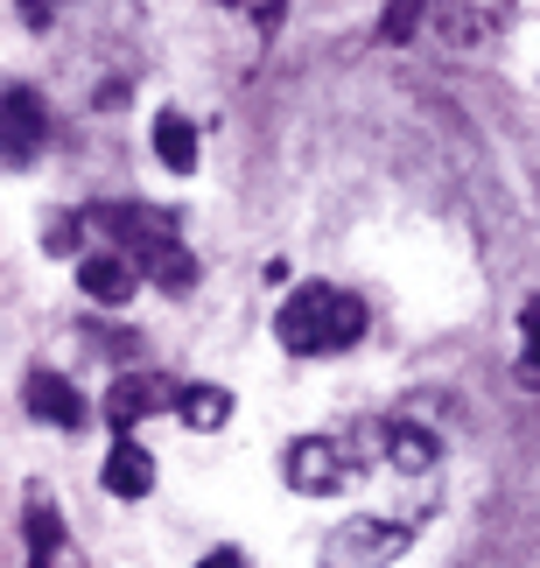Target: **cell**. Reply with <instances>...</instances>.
I'll return each instance as SVG.
<instances>
[{
	"label": "cell",
	"instance_id": "1",
	"mask_svg": "<svg viewBox=\"0 0 540 568\" xmlns=\"http://www.w3.org/2000/svg\"><path fill=\"white\" fill-rule=\"evenodd\" d=\"M274 337H281V352H295V358H337L365 337V302L351 288H337V281H302V288L281 302Z\"/></svg>",
	"mask_w": 540,
	"mask_h": 568
},
{
	"label": "cell",
	"instance_id": "2",
	"mask_svg": "<svg viewBox=\"0 0 540 568\" xmlns=\"http://www.w3.org/2000/svg\"><path fill=\"white\" fill-rule=\"evenodd\" d=\"M407 540H415V519H344V527L323 540V568H386L394 555H407Z\"/></svg>",
	"mask_w": 540,
	"mask_h": 568
},
{
	"label": "cell",
	"instance_id": "3",
	"mask_svg": "<svg viewBox=\"0 0 540 568\" xmlns=\"http://www.w3.org/2000/svg\"><path fill=\"white\" fill-rule=\"evenodd\" d=\"M50 148V105L35 84H0V169H29Z\"/></svg>",
	"mask_w": 540,
	"mask_h": 568
},
{
	"label": "cell",
	"instance_id": "4",
	"mask_svg": "<svg viewBox=\"0 0 540 568\" xmlns=\"http://www.w3.org/2000/svg\"><path fill=\"white\" fill-rule=\"evenodd\" d=\"M281 477H288V491H302V498H330V491H344L351 464H344V449L330 435H295V443L281 449Z\"/></svg>",
	"mask_w": 540,
	"mask_h": 568
},
{
	"label": "cell",
	"instance_id": "5",
	"mask_svg": "<svg viewBox=\"0 0 540 568\" xmlns=\"http://www.w3.org/2000/svg\"><path fill=\"white\" fill-rule=\"evenodd\" d=\"M169 400H176V386L155 379V373H120L113 393H105V422H113V435H134L147 414H162Z\"/></svg>",
	"mask_w": 540,
	"mask_h": 568
},
{
	"label": "cell",
	"instance_id": "6",
	"mask_svg": "<svg viewBox=\"0 0 540 568\" xmlns=\"http://www.w3.org/2000/svg\"><path fill=\"white\" fill-rule=\"evenodd\" d=\"M78 288L99 302V310H126L147 281H141V267L126 253H78Z\"/></svg>",
	"mask_w": 540,
	"mask_h": 568
},
{
	"label": "cell",
	"instance_id": "7",
	"mask_svg": "<svg viewBox=\"0 0 540 568\" xmlns=\"http://www.w3.org/2000/svg\"><path fill=\"white\" fill-rule=\"evenodd\" d=\"M21 400H29V414H35V422H50V428H63V435L92 422L84 393H78L71 379H63V373H50V365H35V373H29V386H21Z\"/></svg>",
	"mask_w": 540,
	"mask_h": 568
},
{
	"label": "cell",
	"instance_id": "8",
	"mask_svg": "<svg viewBox=\"0 0 540 568\" xmlns=\"http://www.w3.org/2000/svg\"><path fill=\"white\" fill-rule=\"evenodd\" d=\"M99 485L113 491V498H126V506H134V498H147L155 491V456H147L134 435H120L113 449H105V470H99Z\"/></svg>",
	"mask_w": 540,
	"mask_h": 568
},
{
	"label": "cell",
	"instance_id": "9",
	"mask_svg": "<svg viewBox=\"0 0 540 568\" xmlns=\"http://www.w3.org/2000/svg\"><path fill=\"white\" fill-rule=\"evenodd\" d=\"M155 155H162L169 176H190V169H197V120L176 113V105L155 113Z\"/></svg>",
	"mask_w": 540,
	"mask_h": 568
},
{
	"label": "cell",
	"instance_id": "10",
	"mask_svg": "<svg viewBox=\"0 0 540 568\" xmlns=\"http://www.w3.org/2000/svg\"><path fill=\"white\" fill-rule=\"evenodd\" d=\"M436 435H428L421 422H386V464L407 470V477H421V470H436Z\"/></svg>",
	"mask_w": 540,
	"mask_h": 568
},
{
	"label": "cell",
	"instance_id": "11",
	"mask_svg": "<svg viewBox=\"0 0 540 568\" xmlns=\"http://www.w3.org/2000/svg\"><path fill=\"white\" fill-rule=\"evenodd\" d=\"M183 414V428H197V435H218L232 422V393L225 386H176V400H169Z\"/></svg>",
	"mask_w": 540,
	"mask_h": 568
},
{
	"label": "cell",
	"instance_id": "12",
	"mask_svg": "<svg viewBox=\"0 0 540 568\" xmlns=\"http://www.w3.org/2000/svg\"><path fill=\"white\" fill-rule=\"evenodd\" d=\"M21 534H29L35 555H57V548H63V519H57L50 498H29V519H21Z\"/></svg>",
	"mask_w": 540,
	"mask_h": 568
},
{
	"label": "cell",
	"instance_id": "13",
	"mask_svg": "<svg viewBox=\"0 0 540 568\" xmlns=\"http://www.w3.org/2000/svg\"><path fill=\"white\" fill-rule=\"evenodd\" d=\"M421 14H428V0H386V21H379V36L386 42H407L421 29Z\"/></svg>",
	"mask_w": 540,
	"mask_h": 568
},
{
	"label": "cell",
	"instance_id": "14",
	"mask_svg": "<svg viewBox=\"0 0 540 568\" xmlns=\"http://www.w3.org/2000/svg\"><path fill=\"white\" fill-rule=\"evenodd\" d=\"M78 232H84V211H57L50 232H42V246H50V253H78Z\"/></svg>",
	"mask_w": 540,
	"mask_h": 568
},
{
	"label": "cell",
	"instance_id": "15",
	"mask_svg": "<svg viewBox=\"0 0 540 568\" xmlns=\"http://www.w3.org/2000/svg\"><path fill=\"white\" fill-rule=\"evenodd\" d=\"M50 14H57V0H21V21H29V29H50Z\"/></svg>",
	"mask_w": 540,
	"mask_h": 568
},
{
	"label": "cell",
	"instance_id": "16",
	"mask_svg": "<svg viewBox=\"0 0 540 568\" xmlns=\"http://www.w3.org/2000/svg\"><path fill=\"white\" fill-rule=\"evenodd\" d=\"M197 568H246V555H240V548H211Z\"/></svg>",
	"mask_w": 540,
	"mask_h": 568
},
{
	"label": "cell",
	"instance_id": "17",
	"mask_svg": "<svg viewBox=\"0 0 540 568\" xmlns=\"http://www.w3.org/2000/svg\"><path fill=\"white\" fill-rule=\"evenodd\" d=\"M50 561H57V555H35V548H29V568H50Z\"/></svg>",
	"mask_w": 540,
	"mask_h": 568
},
{
	"label": "cell",
	"instance_id": "18",
	"mask_svg": "<svg viewBox=\"0 0 540 568\" xmlns=\"http://www.w3.org/2000/svg\"><path fill=\"white\" fill-rule=\"evenodd\" d=\"M225 8H253V0H225Z\"/></svg>",
	"mask_w": 540,
	"mask_h": 568
}]
</instances>
